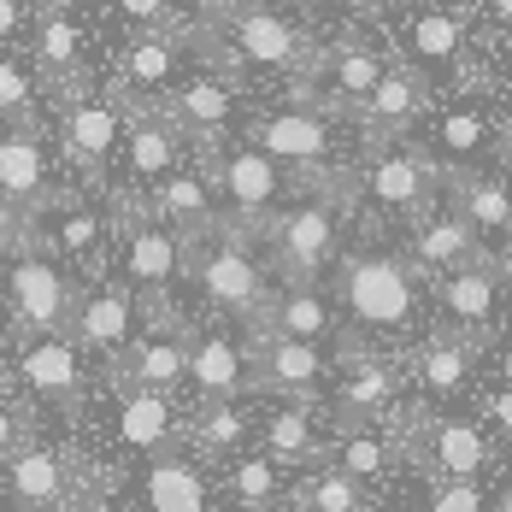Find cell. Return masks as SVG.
<instances>
[{
    "mask_svg": "<svg viewBox=\"0 0 512 512\" xmlns=\"http://www.w3.org/2000/svg\"><path fill=\"white\" fill-rule=\"evenodd\" d=\"M330 301L342 312L348 342H401L418 330L424 312V277L395 248H348L330 265Z\"/></svg>",
    "mask_w": 512,
    "mask_h": 512,
    "instance_id": "6da1fadb",
    "label": "cell"
},
{
    "mask_svg": "<svg viewBox=\"0 0 512 512\" xmlns=\"http://www.w3.org/2000/svg\"><path fill=\"white\" fill-rule=\"evenodd\" d=\"M183 424H189V401H183V395H154V389L101 377L95 395L77 412L71 436H77L89 454L136 465V460H154L165 448H177V442H183Z\"/></svg>",
    "mask_w": 512,
    "mask_h": 512,
    "instance_id": "7a4b0ae2",
    "label": "cell"
},
{
    "mask_svg": "<svg viewBox=\"0 0 512 512\" xmlns=\"http://www.w3.org/2000/svg\"><path fill=\"white\" fill-rule=\"evenodd\" d=\"M271 289H277V277L265 265L259 236H248V230H236V224L218 218L206 236L189 242V277H183V295L195 301L189 318L206 312V318H224V324L254 330L265 301H271Z\"/></svg>",
    "mask_w": 512,
    "mask_h": 512,
    "instance_id": "3957f363",
    "label": "cell"
},
{
    "mask_svg": "<svg viewBox=\"0 0 512 512\" xmlns=\"http://www.w3.org/2000/svg\"><path fill=\"white\" fill-rule=\"evenodd\" d=\"M0 354H6V377L0 383L36 412L42 430H71L83 401L106 377L71 336H0Z\"/></svg>",
    "mask_w": 512,
    "mask_h": 512,
    "instance_id": "277c9868",
    "label": "cell"
},
{
    "mask_svg": "<svg viewBox=\"0 0 512 512\" xmlns=\"http://www.w3.org/2000/svg\"><path fill=\"white\" fill-rule=\"evenodd\" d=\"M312 53H318V42H312L307 30L289 12L259 6V0L201 30V59L212 71H224L230 83H248V77H265V71L301 83L312 71Z\"/></svg>",
    "mask_w": 512,
    "mask_h": 512,
    "instance_id": "5b68a950",
    "label": "cell"
},
{
    "mask_svg": "<svg viewBox=\"0 0 512 512\" xmlns=\"http://www.w3.org/2000/svg\"><path fill=\"white\" fill-rule=\"evenodd\" d=\"M106 277H118L148 312H177L189 318L183 301V277H189V242L159 224L142 201H118V236H112V265Z\"/></svg>",
    "mask_w": 512,
    "mask_h": 512,
    "instance_id": "8992f818",
    "label": "cell"
},
{
    "mask_svg": "<svg viewBox=\"0 0 512 512\" xmlns=\"http://www.w3.org/2000/svg\"><path fill=\"white\" fill-rule=\"evenodd\" d=\"M348 206H354V195H295L283 206L259 236L271 277L277 283H324L330 265L342 259Z\"/></svg>",
    "mask_w": 512,
    "mask_h": 512,
    "instance_id": "52a82bcc",
    "label": "cell"
},
{
    "mask_svg": "<svg viewBox=\"0 0 512 512\" xmlns=\"http://www.w3.org/2000/svg\"><path fill=\"white\" fill-rule=\"evenodd\" d=\"M30 224V242L53 254L65 271H77L83 283L89 277H106L112 265V236H118V201L106 189H89V183H71L65 195H53L42 212L24 218Z\"/></svg>",
    "mask_w": 512,
    "mask_h": 512,
    "instance_id": "ba28073f",
    "label": "cell"
},
{
    "mask_svg": "<svg viewBox=\"0 0 512 512\" xmlns=\"http://www.w3.org/2000/svg\"><path fill=\"white\" fill-rule=\"evenodd\" d=\"M201 165H206V177H212V195H218L224 224H236L248 236H265V224L295 201V177L271 154H259L254 142H218V148L201 154Z\"/></svg>",
    "mask_w": 512,
    "mask_h": 512,
    "instance_id": "9c48e42d",
    "label": "cell"
},
{
    "mask_svg": "<svg viewBox=\"0 0 512 512\" xmlns=\"http://www.w3.org/2000/svg\"><path fill=\"white\" fill-rule=\"evenodd\" d=\"M77 289H83L77 271H65L36 242H24L0 271V336H65Z\"/></svg>",
    "mask_w": 512,
    "mask_h": 512,
    "instance_id": "30bf717a",
    "label": "cell"
},
{
    "mask_svg": "<svg viewBox=\"0 0 512 512\" xmlns=\"http://www.w3.org/2000/svg\"><path fill=\"white\" fill-rule=\"evenodd\" d=\"M124 112H130V106L118 101V95H101V89H89V83H71L65 101H53L48 136H53V148H59L65 171H71L77 183L106 189L112 159H118V142H124Z\"/></svg>",
    "mask_w": 512,
    "mask_h": 512,
    "instance_id": "8fae6325",
    "label": "cell"
},
{
    "mask_svg": "<svg viewBox=\"0 0 512 512\" xmlns=\"http://www.w3.org/2000/svg\"><path fill=\"white\" fill-rule=\"evenodd\" d=\"M83 483V442L71 430H36L0 460V512H65Z\"/></svg>",
    "mask_w": 512,
    "mask_h": 512,
    "instance_id": "7c38bea8",
    "label": "cell"
},
{
    "mask_svg": "<svg viewBox=\"0 0 512 512\" xmlns=\"http://www.w3.org/2000/svg\"><path fill=\"white\" fill-rule=\"evenodd\" d=\"M401 389H407V371L389 348H371V342H336V371H330V389H324V412H330V430L342 424H395L401 418Z\"/></svg>",
    "mask_w": 512,
    "mask_h": 512,
    "instance_id": "4fadbf2b",
    "label": "cell"
},
{
    "mask_svg": "<svg viewBox=\"0 0 512 512\" xmlns=\"http://www.w3.org/2000/svg\"><path fill=\"white\" fill-rule=\"evenodd\" d=\"M195 154L183 142V130L159 112V106H130L124 112V142L112 159V177H106V195L112 201H142L154 183H165L183 159Z\"/></svg>",
    "mask_w": 512,
    "mask_h": 512,
    "instance_id": "5bb4252c",
    "label": "cell"
},
{
    "mask_svg": "<svg viewBox=\"0 0 512 512\" xmlns=\"http://www.w3.org/2000/svg\"><path fill=\"white\" fill-rule=\"evenodd\" d=\"M254 395V336L224 318H189V383L183 401H236Z\"/></svg>",
    "mask_w": 512,
    "mask_h": 512,
    "instance_id": "9a60e30c",
    "label": "cell"
},
{
    "mask_svg": "<svg viewBox=\"0 0 512 512\" xmlns=\"http://www.w3.org/2000/svg\"><path fill=\"white\" fill-rule=\"evenodd\" d=\"M148 318H159V312L142 307L118 277H89V283L77 289V301H71V324H65V336L95 359L101 371H112V365L124 359V348L142 336Z\"/></svg>",
    "mask_w": 512,
    "mask_h": 512,
    "instance_id": "2e32d148",
    "label": "cell"
},
{
    "mask_svg": "<svg viewBox=\"0 0 512 512\" xmlns=\"http://www.w3.org/2000/svg\"><path fill=\"white\" fill-rule=\"evenodd\" d=\"M201 30L171 24V30H154V36H124V48H118V59H112L118 89L130 95L124 106H159L165 101V95L201 65Z\"/></svg>",
    "mask_w": 512,
    "mask_h": 512,
    "instance_id": "e0dca14e",
    "label": "cell"
},
{
    "mask_svg": "<svg viewBox=\"0 0 512 512\" xmlns=\"http://www.w3.org/2000/svg\"><path fill=\"white\" fill-rule=\"evenodd\" d=\"M354 189H365L371 212L412 224L442 195V165L430 154H418V148H407V142H389V148H371L365 171H354Z\"/></svg>",
    "mask_w": 512,
    "mask_h": 512,
    "instance_id": "ac0fdd59",
    "label": "cell"
},
{
    "mask_svg": "<svg viewBox=\"0 0 512 512\" xmlns=\"http://www.w3.org/2000/svg\"><path fill=\"white\" fill-rule=\"evenodd\" d=\"M130 501L142 512H224L218 465H206L189 442H177L154 460L130 465Z\"/></svg>",
    "mask_w": 512,
    "mask_h": 512,
    "instance_id": "d6986e66",
    "label": "cell"
},
{
    "mask_svg": "<svg viewBox=\"0 0 512 512\" xmlns=\"http://www.w3.org/2000/svg\"><path fill=\"white\" fill-rule=\"evenodd\" d=\"M77 177L65 171V159L53 148L48 130H6L0 124V206L30 218L42 212L53 195H65Z\"/></svg>",
    "mask_w": 512,
    "mask_h": 512,
    "instance_id": "ffe728a7",
    "label": "cell"
},
{
    "mask_svg": "<svg viewBox=\"0 0 512 512\" xmlns=\"http://www.w3.org/2000/svg\"><path fill=\"white\" fill-rule=\"evenodd\" d=\"M159 112L183 130V142L206 154V148H218V142H230V130L242 124V83H230L224 71H212V65H195L165 101Z\"/></svg>",
    "mask_w": 512,
    "mask_h": 512,
    "instance_id": "44dd1931",
    "label": "cell"
},
{
    "mask_svg": "<svg viewBox=\"0 0 512 512\" xmlns=\"http://www.w3.org/2000/svg\"><path fill=\"white\" fill-rule=\"evenodd\" d=\"M330 371H336V348L330 342L254 336V395H265V401H324Z\"/></svg>",
    "mask_w": 512,
    "mask_h": 512,
    "instance_id": "7402d4cb",
    "label": "cell"
},
{
    "mask_svg": "<svg viewBox=\"0 0 512 512\" xmlns=\"http://www.w3.org/2000/svg\"><path fill=\"white\" fill-rule=\"evenodd\" d=\"M259 412H254V448L271 454L277 465L289 471H307L330 454V412L324 401H265L254 395Z\"/></svg>",
    "mask_w": 512,
    "mask_h": 512,
    "instance_id": "603a6c76",
    "label": "cell"
},
{
    "mask_svg": "<svg viewBox=\"0 0 512 512\" xmlns=\"http://www.w3.org/2000/svg\"><path fill=\"white\" fill-rule=\"evenodd\" d=\"M106 377L154 389V395H183V383H189V318H177V312L148 318L142 336L124 348V359Z\"/></svg>",
    "mask_w": 512,
    "mask_h": 512,
    "instance_id": "cb8c5ba5",
    "label": "cell"
},
{
    "mask_svg": "<svg viewBox=\"0 0 512 512\" xmlns=\"http://www.w3.org/2000/svg\"><path fill=\"white\" fill-rule=\"evenodd\" d=\"M424 112H430V77L412 71L407 59H389V71L371 83V95H365L348 118L359 124L365 148H389V142L407 136Z\"/></svg>",
    "mask_w": 512,
    "mask_h": 512,
    "instance_id": "d4e9b609",
    "label": "cell"
},
{
    "mask_svg": "<svg viewBox=\"0 0 512 512\" xmlns=\"http://www.w3.org/2000/svg\"><path fill=\"white\" fill-rule=\"evenodd\" d=\"M324 460L336 471H348L354 483H365L371 495L395 489L407 477V454H401V430L395 424H342L330 430V454Z\"/></svg>",
    "mask_w": 512,
    "mask_h": 512,
    "instance_id": "484cf974",
    "label": "cell"
},
{
    "mask_svg": "<svg viewBox=\"0 0 512 512\" xmlns=\"http://www.w3.org/2000/svg\"><path fill=\"white\" fill-rule=\"evenodd\" d=\"M401 42L412 53V71H424V77L454 71V77H465V89H477V71L465 59V18L460 12H448L436 0H412L407 24H401Z\"/></svg>",
    "mask_w": 512,
    "mask_h": 512,
    "instance_id": "4316f807",
    "label": "cell"
},
{
    "mask_svg": "<svg viewBox=\"0 0 512 512\" xmlns=\"http://www.w3.org/2000/svg\"><path fill=\"white\" fill-rule=\"evenodd\" d=\"M254 336H289V342H342V312L324 283H277L259 312Z\"/></svg>",
    "mask_w": 512,
    "mask_h": 512,
    "instance_id": "83f0119b",
    "label": "cell"
},
{
    "mask_svg": "<svg viewBox=\"0 0 512 512\" xmlns=\"http://www.w3.org/2000/svg\"><path fill=\"white\" fill-rule=\"evenodd\" d=\"M501 271H495V254L477 259V265H460L448 277H436V307L448 318V330H460L465 342H483L501 318Z\"/></svg>",
    "mask_w": 512,
    "mask_h": 512,
    "instance_id": "f1b7e54d",
    "label": "cell"
},
{
    "mask_svg": "<svg viewBox=\"0 0 512 512\" xmlns=\"http://www.w3.org/2000/svg\"><path fill=\"white\" fill-rule=\"evenodd\" d=\"M477 259H489L483 248V236L465 224L454 206H430L424 218H412V236H407V265L418 277H448V271H460V265H477Z\"/></svg>",
    "mask_w": 512,
    "mask_h": 512,
    "instance_id": "f546056e",
    "label": "cell"
},
{
    "mask_svg": "<svg viewBox=\"0 0 512 512\" xmlns=\"http://www.w3.org/2000/svg\"><path fill=\"white\" fill-rule=\"evenodd\" d=\"M142 206L154 212L159 224H171L183 242H195V236H206L224 212H218V195H212V177H206L201 154H189L165 183H154L148 195H142Z\"/></svg>",
    "mask_w": 512,
    "mask_h": 512,
    "instance_id": "4dcf8cb0",
    "label": "cell"
},
{
    "mask_svg": "<svg viewBox=\"0 0 512 512\" xmlns=\"http://www.w3.org/2000/svg\"><path fill=\"white\" fill-rule=\"evenodd\" d=\"M401 371L424 389V401H460L471 389V371H477V342H465L460 330L442 324V330L418 336V348Z\"/></svg>",
    "mask_w": 512,
    "mask_h": 512,
    "instance_id": "1f68e13d",
    "label": "cell"
},
{
    "mask_svg": "<svg viewBox=\"0 0 512 512\" xmlns=\"http://www.w3.org/2000/svg\"><path fill=\"white\" fill-rule=\"evenodd\" d=\"M254 395H236V401H189V424H183V442L201 454L206 465H224L236 454L254 448Z\"/></svg>",
    "mask_w": 512,
    "mask_h": 512,
    "instance_id": "d6a6232c",
    "label": "cell"
},
{
    "mask_svg": "<svg viewBox=\"0 0 512 512\" xmlns=\"http://www.w3.org/2000/svg\"><path fill=\"white\" fill-rule=\"evenodd\" d=\"M289 489H295V471L277 465L271 454H259V448L218 465L224 512H289Z\"/></svg>",
    "mask_w": 512,
    "mask_h": 512,
    "instance_id": "836d02e7",
    "label": "cell"
},
{
    "mask_svg": "<svg viewBox=\"0 0 512 512\" xmlns=\"http://www.w3.org/2000/svg\"><path fill=\"white\" fill-rule=\"evenodd\" d=\"M83 42H89V30L77 24V12H71V6H48V12H36V24H30L36 71L53 77V89L83 83Z\"/></svg>",
    "mask_w": 512,
    "mask_h": 512,
    "instance_id": "e575fe53",
    "label": "cell"
},
{
    "mask_svg": "<svg viewBox=\"0 0 512 512\" xmlns=\"http://www.w3.org/2000/svg\"><path fill=\"white\" fill-rule=\"evenodd\" d=\"M442 189H448V206L477 236H507L512 230V189L495 171H442Z\"/></svg>",
    "mask_w": 512,
    "mask_h": 512,
    "instance_id": "d590c367",
    "label": "cell"
},
{
    "mask_svg": "<svg viewBox=\"0 0 512 512\" xmlns=\"http://www.w3.org/2000/svg\"><path fill=\"white\" fill-rule=\"evenodd\" d=\"M289 512H383V495H371L365 483H354L348 471H336L330 460L295 471L289 489Z\"/></svg>",
    "mask_w": 512,
    "mask_h": 512,
    "instance_id": "8d00e7d4",
    "label": "cell"
},
{
    "mask_svg": "<svg viewBox=\"0 0 512 512\" xmlns=\"http://www.w3.org/2000/svg\"><path fill=\"white\" fill-rule=\"evenodd\" d=\"M0 124L6 130H48L42 71L24 65L18 53H6V48H0Z\"/></svg>",
    "mask_w": 512,
    "mask_h": 512,
    "instance_id": "74e56055",
    "label": "cell"
},
{
    "mask_svg": "<svg viewBox=\"0 0 512 512\" xmlns=\"http://www.w3.org/2000/svg\"><path fill=\"white\" fill-rule=\"evenodd\" d=\"M65 512H142L130 501V465L83 448V483H77V495H71Z\"/></svg>",
    "mask_w": 512,
    "mask_h": 512,
    "instance_id": "f35d334b",
    "label": "cell"
},
{
    "mask_svg": "<svg viewBox=\"0 0 512 512\" xmlns=\"http://www.w3.org/2000/svg\"><path fill=\"white\" fill-rule=\"evenodd\" d=\"M436 142H442L454 159L477 154V148H489V118H483L477 106H454V112H442V124H436Z\"/></svg>",
    "mask_w": 512,
    "mask_h": 512,
    "instance_id": "ab89813d",
    "label": "cell"
},
{
    "mask_svg": "<svg viewBox=\"0 0 512 512\" xmlns=\"http://www.w3.org/2000/svg\"><path fill=\"white\" fill-rule=\"evenodd\" d=\"M424 483V512H489L483 483H442V477H418Z\"/></svg>",
    "mask_w": 512,
    "mask_h": 512,
    "instance_id": "60d3db41",
    "label": "cell"
},
{
    "mask_svg": "<svg viewBox=\"0 0 512 512\" xmlns=\"http://www.w3.org/2000/svg\"><path fill=\"white\" fill-rule=\"evenodd\" d=\"M112 18L130 36H154V30L177 24V0H112Z\"/></svg>",
    "mask_w": 512,
    "mask_h": 512,
    "instance_id": "b9f144b4",
    "label": "cell"
},
{
    "mask_svg": "<svg viewBox=\"0 0 512 512\" xmlns=\"http://www.w3.org/2000/svg\"><path fill=\"white\" fill-rule=\"evenodd\" d=\"M36 430H42V424H36V412H30L12 389H6V383H0V460H6L12 448H24Z\"/></svg>",
    "mask_w": 512,
    "mask_h": 512,
    "instance_id": "7bdbcfd3",
    "label": "cell"
},
{
    "mask_svg": "<svg viewBox=\"0 0 512 512\" xmlns=\"http://www.w3.org/2000/svg\"><path fill=\"white\" fill-rule=\"evenodd\" d=\"M30 24H36L30 0H0V48H12L18 36H30Z\"/></svg>",
    "mask_w": 512,
    "mask_h": 512,
    "instance_id": "ee69618b",
    "label": "cell"
},
{
    "mask_svg": "<svg viewBox=\"0 0 512 512\" xmlns=\"http://www.w3.org/2000/svg\"><path fill=\"white\" fill-rule=\"evenodd\" d=\"M24 242H30V224H24L18 212H6V206H0V271L12 265V254H18Z\"/></svg>",
    "mask_w": 512,
    "mask_h": 512,
    "instance_id": "f6af8a7d",
    "label": "cell"
},
{
    "mask_svg": "<svg viewBox=\"0 0 512 512\" xmlns=\"http://www.w3.org/2000/svg\"><path fill=\"white\" fill-rule=\"evenodd\" d=\"M483 418H489L483 430H501V436L512 442V383H501V389H495V395L483 401Z\"/></svg>",
    "mask_w": 512,
    "mask_h": 512,
    "instance_id": "bcb514c9",
    "label": "cell"
},
{
    "mask_svg": "<svg viewBox=\"0 0 512 512\" xmlns=\"http://www.w3.org/2000/svg\"><path fill=\"white\" fill-rule=\"evenodd\" d=\"M489 148H495V159L512 171V112H501V118L489 124Z\"/></svg>",
    "mask_w": 512,
    "mask_h": 512,
    "instance_id": "7dc6e473",
    "label": "cell"
},
{
    "mask_svg": "<svg viewBox=\"0 0 512 512\" xmlns=\"http://www.w3.org/2000/svg\"><path fill=\"white\" fill-rule=\"evenodd\" d=\"M195 12H201L206 24H218V18H230V12H242V6H254V0H189Z\"/></svg>",
    "mask_w": 512,
    "mask_h": 512,
    "instance_id": "c3c4849f",
    "label": "cell"
},
{
    "mask_svg": "<svg viewBox=\"0 0 512 512\" xmlns=\"http://www.w3.org/2000/svg\"><path fill=\"white\" fill-rule=\"evenodd\" d=\"M489 18H495L501 30H512V0H489Z\"/></svg>",
    "mask_w": 512,
    "mask_h": 512,
    "instance_id": "681fc988",
    "label": "cell"
},
{
    "mask_svg": "<svg viewBox=\"0 0 512 512\" xmlns=\"http://www.w3.org/2000/svg\"><path fill=\"white\" fill-rule=\"evenodd\" d=\"M283 6H289V12H330L336 0H283Z\"/></svg>",
    "mask_w": 512,
    "mask_h": 512,
    "instance_id": "f907efd6",
    "label": "cell"
},
{
    "mask_svg": "<svg viewBox=\"0 0 512 512\" xmlns=\"http://www.w3.org/2000/svg\"><path fill=\"white\" fill-rule=\"evenodd\" d=\"M495 271H501V283H512V230H507V248H501V259H495Z\"/></svg>",
    "mask_w": 512,
    "mask_h": 512,
    "instance_id": "816d5d0a",
    "label": "cell"
},
{
    "mask_svg": "<svg viewBox=\"0 0 512 512\" xmlns=\"http://www.w3.org/2000/svg\"><path fill=\"white\" fill-rule=\"evenodd\" d=\"M495 512H512V495H507V501H501V507H495Z\"/></svg>",
    "mask_w": 512,
    "mask_h": 512,
    "instance_id": "f5cc1de1",
    "label": "cell"
},
{
    "mask_svg": "<svg viewBox=\"0 0 512 512\" xmlns=\"http://www.w3.org/2000/svg\"><path fill=\"white\" fill-rule=\"evenodd\" d=\"M0 377H6V354H0Z\"/></svg>",
    "mask_w": 512,
    "mask_h": 512,
    "instance_id": "db71d44e",
    "label": "cell"
},
{
    "mask_svg": "<svg viewBox=\"0 0 512 512\" xmlns=\"http://www.w3.org/2000/svg\"><path fill=\"white\" fill-rule=\"evenodd\" d=\"M507 101H512V77H507Z\"/></svg>",
    "mask_w": 512,
    "mask_h": 512,
    "instance_id": "11a10c76",
    "label": "cell"
}]
</instances>
